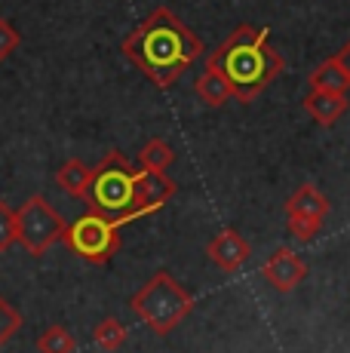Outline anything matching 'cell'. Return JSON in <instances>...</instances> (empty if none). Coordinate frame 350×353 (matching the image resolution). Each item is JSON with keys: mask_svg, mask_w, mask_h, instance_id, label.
Here are the masks:
<instances>
[{"mask_svg": "<svg viewBox=\"0 0 350 353\" xmlns=\"http://www.w3.org/2000/svg\"><path fill=\"white\" fill-rule=\"evenodd\" d=\"M92 341H96V347L102 353H114L120 350L126 344V329L120 320H114V316H105L102 323L92 329Z\"/></svg>", "mask_w": 350, "mask_h": 353, "instance_id": "cell-15", "label": "cell"}, {"mask_svg": "<svg viewBox=\"0 0 350 353\" xmlns=\"http://www.w3.org/2000/svg\"><path fill=\"white\" fill-rule=\"evenodd\" d=\"M120 52L160 90H169L175 80L206 52L197 37L172 10L160 6L123 37Z\"/></svg>", "mask_w": 350, "mask_h": 353, "instance_id": "cell-2", "label": "cell"}, {"mask_svg": "<svg viewBox=\"0 0 350 353\" xmlns=\"http://www.w3.org/2000/svg\"><path fill=\"white\" fill-rule=\"evenodd\" d=\"M16 243V209L0 203V255Z\"/></svg>", "mask_w": 350, "mask_h": 353, "instance_id": "cell-18", "label": "cell"}, {"mask_svg": "<svg viewBox=\"0 0 350 353\" xmlns=\"http://www.w3.org/2000/svg\"><path fill=\"white\" fill-rule=\"evenodd\" d=\"M206 255L212 258L215 268H221L225 274H234V270H240L249 261L252 249H249V243L237 230H221L218 236H212L209 246H206Z\"/></svg>", "mask_w": 350, "mask_h": 353, "instance_id": "cell-9", "label": "cell"}, {"mask_svg": "<svg viewBox=\"0 0 350 353\" xmlns=\"http://www.w3.org/2000/svg\"><path fill=\"white\" fill-rule=\"evenodd\" d=\"M65 228H68L65 219L40 194H31L16 209V243L34 258H40L52 243L62 240Z\"/></svg>", "mask_w": 350, "mask_h": 353, "instance_id": "cell-5", "label": "cell"}, {"mask_svg": "<svg viewBox=\"0 0 350 353\" xmlns=\"http://www.w3.org/2000/svg\"><path fill=\"white\" fill-rule=\"evenodd\" d=\"M65 246L71 249L77 258L90 264H105L111 261L114 252L120 249V225L102 219L99 212H86L80 219H74L68 228H65Z\"/></svg>", "mask_w": 350, "mask_h": 353, "instance_id": "cell-6", "label": "cell"}, {"mask_svg": "<svg viewBox=\"0 0 350 353\" xmlns=\"http://www.w3.org/2000/svg\"><path fill=\"white\" fill-rule=\"evenodd\" d=\"M19 329H22V314H19L10 301H3V298H0V344L10 341Z\"/></svg>", "mask_w": 350, "mask_h": 353, "instance_id": "cell-17", "label": "cell"}, {"mask_svg": "<svg viewBox=\"0 0 350 353\" xmlns=\"http://www.w3.org/2000/svg\"><path fill=\"white\" fill-rule=\"evenodd\" d=\"M261 276L277 292H292V289H298V283L307 276V264H305V258L295 255L289 246H280L277 252L265 261Z\"/></svg>", "mask_w": 350, "mask_h": 353, "instance_id": "cell-8", "label": "cell"}, {"mask_svg": "<svg viewBox=\"0 0 350 353\" xmlns=\"http://www.w3.org/2000/svg\"><path fill=\"white\" fill-rule=\"evenodd\" d=\"M194 90H197L200 101L209 105V108H221V105H227V99H234L231 83H227L225 74H218L215 68H206V71L200 74L197 83H194Z\"/></svg>", "mask_w": 350, "mask_h": 353, "instance_id": "cell-12", "label": "cell"}, {"mask_svg": "<svg viewBox=\"0 0 350 353\" xmlns=\"http://www.w3.org/2000/svg\"><path fill=\"white\" fill-rule=\"evenodd\" d=\"M132 310L154 335H169L175 325L185 323V316L194 310V298L181 283H175L166 270H157L151 280L132 295Z\"/></svg>", "mask_w": 350, "mask_h": 353, "instance_id": "cell-4", "label": "cell"}, {"mask_svg": "<svg viewBox=\"0 0 350 353\" xmlns=\"http://www.w3.org/2000/svg\"><path fill=\"white\" fill-rule=\"evenodd\" d=\"M172 160H175V154L163 139H147L138 151V166L147 169V172H166L172 166Z\"/></svg>", "mask_w": 350, "mask_h": 353, "instance_id": "cell-14", "label": "cell"}, {"mask_svg": "<svg viewBox=\"0 0 350 353\" xmlns=\"http://www.w3.org/2000/svg\"><path fill=\"white\" fill-rule=\"evenodd\" d=\"M178 191L175 181L166 179V172H147L136 169L130 157L120 151H111L92 169V181L86 188V206L99 212L114 225H130L147 212H157L172 194Z\"/></svg>", "mask_w": 350, "mask_h": 353, "instance_id": "cell-1", "label": "cell"}, {"mask_svg": "<svg viewBox=\"0 0 350 353\" xmlns=\"http://www.w3.org/2000/svg\"><path fill=\"white\" fill-rule=\"evenodd\" d=\"M56 181H59V188H62L65 194L83 200L86 188H90V181H92V169L86 166L83 160H68V163H62V166H59Z\"/></svg>", "mask_w": 350, "mask_h": 353, "instance_id": "cell-13", "label": "cell"}, {"mask_svg": "<svg viewBox=\"0 0 350 353\" xmlns=\"http://www.w3.org/2000/svg\"><path fill=\"white\" fill-rule=\"evenodd\" d=\"M19 43H22V37L12 28V22L10 19H0V62H6V59L19 50Z\"/></svg>", "mask_w": 350, "mask_h": 353, "instance_id": "cell-19", "label": "cell"}, {"mask_svg": "<svg viewBox=\"0 0 350 353\" xmlns=\"http://www.w3.org/2000/svg\"><path fill=\"white\" fill-rule=\"evenodd\" d=\"M37 350L40 353H74L77 350V341H74V335L65 325H50L37 338Z\"/></svg>", "mask_w": 350, "mask_h": 353, "instance_id": "cell-16", "label": "cell"}, {"mask_svg": "<svg viewBox=\"0 0 350 353\" xmlns=\"http://www.w3.org/2000/svg\"><path fill=\"white\" fill-rule=\"evenodd\" d=\"M305 111L311 114L320 126H335L341 117H344L347 111V96H341V92H316L311 90V96H305Z\"/></svg>", "mask_w": 350, "mask_h": 353, "instance_id": "cell-10", "label": "cell"}, {"mask_svg": "<svg viewBox=\"0 0 350 353\" xmlns=\"http://www.w3.org/2000/svg\"><path fill=\"white\" fill-rule=\"evenodd\" d=\"M329 215V200L316 185H298L286 200V219L298 243H311Z\"/></svg>", "mask_w": 350, "mask_h": 353, "instance_id": "cell-7", "label": "cell"}, {"mask_svg": "<svg viewBox=\"0 0 350 353\" xmlns=\"http://www.w3.org/2000/svg\"><path fill=\"white\" fill-rule=\"evenodd\" d=\"M206 68H215L218 74H225L234 99L249 105L280 77L286 62L271 46V31L255 28V25L246 22L240 28H234L231 37L221 46H215V52L206 59Z\"/></svg>", "mask_w": 350, "mask_h": 353, "instance_id": "cell-3", "label": "cell"}, {"mask_svg": "<svg viewBox=\"0 0 350 353\" xmlns=\"http://www.w3.org/2000/svg\"><path fill=\"white\" fill-rule=\"evenodd\" d=\"M335 59H338V65L347 71V80H350V40H347L344 46H341L338 52H335Z\"/></svg>", "mask_w": 350, "mask_h": 353, "instance_id": "cell-20", "label": "cell"}, {"mask_svg": "<svg viewBox=\"0 0 350 353\" xmlns=\"http://www.w3.org/2000/svg\"><path fill=\"white\" fill-rule=\"evenodd\" d=\"M311 90H316V92H341V96H347V90H350L347 71L338 65L335 56L322 59V62L311 71Z\"/></svg>", "mask_w": 350, "mask_h": 353, "instance_id": "cell-11", "label": "cell"}]
</instances>
